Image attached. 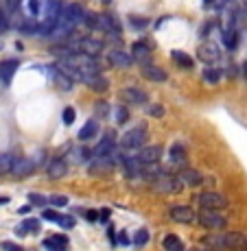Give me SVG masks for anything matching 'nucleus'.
I'll use <instances>...</instances> for the list:
<instances>
[{"mask_svg": "<svg viewBox=\"0 0 247 251\" xmlns=\"http://www.w3.org/2000/svg\"><path fill=\"white\" fill-rule=\"evenodd\" d=\"M206 249L215 251H247V234L245 231H227L221 236H203Z\"/></svg>", "mask_w": 247, "mask_h": 251, "instance_id": "nucleus-1", "label": "nucleus"}, {"mask_svg": "<svg viewBox=\"0 0 247 251\" xmlns=\"http://www.w3.org/2000/svg\"><path fill=\"white\" fill-rule=\"evenodd\" d=\"M151 186H153V190L162 192V195H177V192H182L184 183H182V179L175 175V173L168 171V173H164V175L156 177V179L151 181Z\"/></svg>", "mask_w": 247, "mask_h": 251, "instance_id": "nucleus-2", "label": "nucleus"}, {"mask_svg": "<svg viewBox=\"0 0 247 251\" xmlns=\"http://www.w3.org/2000/svg\"><path fill=\"white\" fill-rule=\"evenodd\" d=\"M195 203L199 205L201 210L219 212V210H223V207H227V205H230V201H227L223 195H219V192L206 190V192H199V195L195 197Z\"/></svg>", "mask_w": 247, "mask_h": 251, "instance_id": "nucleus-3", "label": "nucleus"}, {"mask_svg": "<svg viewBox=\"0 0 247 251\" xmlns=\"http://www.w3.org/2000/svg\"><path fill=\"white\" fill-rule=\"evenodd\" d=\"M166 216L173 221V223H182V225H191L199 221V212H195L191 205H171L166 210Z\"/></svg>", "mask_w": 247, "mask_h": 251, "instance_id": "nucleus-4", "label": "nucleus"}, {"mask_svg": "<svg viewBox=\"0 0 247 251\" xmlns=\"http://www.w3.org/2000/svg\"><path fill=\"white\" fill-rule=\"evenodd\" d=\"M147 129L144 127H134L129 129L127 133H123V138H120V149H127V151H134V149H142L144 144H147Z\"/></svg>", "mask_w": 247, "mask_h": 251, "instance_id": "nucleus-5", "label": "nucleus"}, {"mask_svg": "<svg viewBox=\"0 0 247 251\" xmlns=\"http://www.w3.org/2000/svg\"><path fill=\"white\" fill-rule=\"evenodd\" d=\"M92 151H94V157H112V153L116 151V133L112 129L105 131V136L101 138V142Z\"/></svg>", "mask_w": 247, "mask_h": 251, "instance_id": "nucleus-6", "label": "nucleus"}, {"mask_svg": "<svg viewBox=\"0 0 247 251\" xmlns=\"http://www.w3.org/2000/svg\"><path fill=\"white\" fill-rule=\"evenodd\" d=\"M197 223H199L201 227H206V229H223L225 225H227V221L219 214V212L201 210L199 212V221H197Z\"/></svg>", "mask_w": 247, "mask_h": 251, "instance_id": "nucleus-7", "label": "nucleus"}, {"mask_svg": "<svg viewBox=\"0 0 247 251\" xmlns=\"http://www.w3.org/2000/svg\"><path fill=\"white\" fill-rule=\"evenodd\" d=\"M134 157L142 166H153V164H158L162 160V147H142Z\"/></svg>", "mask_w": 247, "mask_h": 251, "instance_id": "nucleus-8", "label": "nucleus"}, {"mask_svg": "<svg viewBox=\"0 0 247 251\" xmlns=\"http://www.w3.org/2000/svg\"><path fill=\"white\" fill-rule=\"evenodd\" d=\"M103 42L101 40H94V37H81L79 42H77V48H79V52H83V55L88 57H99L101 52H103Z\"/></svg>", "mask_w": 247, "mask_h": 251, "instance_id": "nucleus-9", "label": "nucleus"}, {"mask_svg": "<svg viewBox=\"0 0 247 251\" xmlns=\"http://www.w3.org/2000/svg\"><path fill=\"white\" fill-rule=\"evenodd\" d=\"M46 173H48V177H51V179H61V177H66V173H68L66 157H53V160L48 162Z\"/></svg>", "mask_w": 247, "mask_h": 251, "instance_id": "nucleus-10", "label": "nucleus"}, {"mask_svg": "<svg viewBox=\"0 0 247 251\" xmlns=\"http://www.w3.org/2000/svg\"><path fill=\"white\" fill-rule=\"evenodd\" d=\"M108 59H110V64H112L114 68H129L132 61H134V57L127 55L123 48H114V50H110Z\"/></svg>", "mask_w": 247, "mask_h": 251, "instance_id": "nucleus-11", "label": "nucleus"}, {"mask_svg": "<svg viewBox=\"0 0 247 251\" xmlns=\"http://www.w3.org/2000/svg\"><path fill=\"white\" fill-rule=\"evenodd\" d=\"M35 166H37V164L33 162L31 157H18L16 164H13L11 175H16V177H28L31 173H35Z\"/></svg>", "mask_w": 247, "mask_h": 251, "instance_id": "nucleus-12", "label": "nucleus"}, {"mask_svg": "<svg viewBox=\"0 0 247 251\" xmlns=\"http://www.w3.org/2000/svg\"><path fill=\"white\" fill-rule=\"evenodd\" d=\"M177 177L182 179L184 186H191V188H197L203 183V177L197 168H182V171L177 173Z\"/></svg>", "mask_w": 247, "mask_h": 251, "instance_id": "nucleus-13", "label": "nucleus"}, {"mask_svg": "<svg viewBox=\"0 0 247 251\" xmlns=\"http://www.w3.org/2000/svg\"><path fill=\"white\" fill-rule=\"evenodd\" d=\"M142 76L147 81H151V83H164V81L168 79V75H166V70H162V68H158V66H153V64H147V66H142Z\"/></svg>", "mask_w": 247, "mask_h": 251, "instance_id": "nucleus-14", "label": "nucleus"}, {"mask_svg": "<svg viewBox=\"0 0 247 251\" xmlns=\"http://www.w3.org/2000/svg\"><path fill=\"white\" fill-rule=\"evenodd\" d=\"M120 99L132 105H144L147 103V92H142L138 88H123L120 90Z\"/></svg>", "mask_w": 247, "mask_h": 251, "instance_id": "nucleus-15", "label": "nucleus"}, {"mask_svg": "<svg viewBox=\"0 0 247 251\" xmlns=\"http://www.w3.org/2000/svg\"><path fill=\"white\" fill-rule=\"evenodd\" d=\"M197 57H199L203 64H215V61H219L221 52L215 44H201L199 48H197Z\"/></svg>", "mask_w": 247, "mask_h": 251, "instance_id": "nucleus-16", "label": "nucleus"}, {"mask_svg": "<svg viewBox=\"0 0 247 251\" xmlns=\"http://www.w3.org/2000/svg\"><path fill=\"white\" fill-rule=\"evenodd\" d=\"M132 57L136 61H140L142 66L151 64V48H149L147 44H140V42H136V44L132 46Z\"/></svg>", "mask_w": 247, "mask_h": 251, "instance_id": "nucleus-17", "label": "nucleus"}, {"mask_svg": "<svg viewBox=\"0 0 247 251\" xmlns=\"http://www.w3.org/2000/svg\"><path fill=\"white\" fill-rule=\"evenodd\" d=\"M44 249L46 251H66L68 249V238L64 234H53L44 240Z\"/></svg>", "mask_w": 247, "mask_h": 251, "instance_id": "nucleus-18", "label": "nucleus"}, {"mask_svg": "<svg viewBox=\"0 0 247 251\" xmlns=\"http://www.w3.org/2000/svg\"><path fill=\"white\" fill-rule=\"evenodd\" d=\"M18 66H20V64H18L16 59H7V61H2V64H0V81H2L4 85L11 83V79H13V75H16Z\"/></svg>", "mask_w": 247, "mask_h": 251, "instance_id": "nucleus-19", "label": "nucleus"}, {"mask_svg": "<svg viewBox=\"0 0 247 251\" xmlns=\"http://www.w3.org/2000/svg\"><path fill=\"white\" fill-rule=\"evenodd\" d=\"M85 83V88H90V90H94V92H105L108 90V79L105 76H101V75H88V76H83L81 79Z\"/></svg>", "mask_w": 247, "mask_h": 251, "instance_id": "nucleus-20", "label": "nucleus"}, {"mask_svg": "<svg viewBox=\"0 0 247 251\" xmlns=\"http://www.w3.org/2000/svg\"><path fill=\"white\" fill-rule=\"evenodd\" d=\"M112 171H114L112 157H96L94 164L90 166V173H94V175H103V173H112Z\"/></svg>", "mask_w": 247, "mask_h": 251, "instance_id": "nucleus-21", "label": "nucleus"}, {"mask_svg": "<svg viewBox=\"0 0 247 251\" xmlns=\"http://www.w3.org/2000/svg\"><path fill=\"white\" fill-rule=\"evenodd\" d=\"M99 131H101L99 120L92 118V120H88V123L83 125V127H81V131H79V140H81V142H85V140H92V138H94Z\"/></svg>", "mask_w": 247, "mask_h": 251, "instance_id": "nucleus-22", "label": "nucleus"}, {"mask_svg": "<svg viewBox=\"0 0 247 251\" xmlns=\"http://www.w3.org/2000/svg\"><path fill=\"white\" fill-rule=\"evenodd\" d=\"M162 247H164V251H184V249H186V247H184V240L177 234H166V236H164Z\"/></svg>", "mask_w": 247, "mask_h": 251, "instance_id": "nucleus-23", "label": "nucleus"}, {"mask_svg": "<svg viewBox=\"0 0 247 251\" xmlns=\"http://www.w3.org/2000/svg\"><path fill=\"white\" fill-rule=\"evenodd\" d=\"M16 160H18V157L13 155V153H0V175H7V173H11Z\"/></svg>", "mask_w": 247, "mask_h": 251, "instance_id": "nucleus-24", "label": "nucleus"}, {"mask_svg": "<svg viewBox=\"0 0 247 251\" xmlns=\"http://www.w3.org/2000/svg\"><path fill=\"white\" fill-rule=\"evenodd\" d=\"M171 57H173V61H175V64H180L182 68H192V57L191 55H186V52H182V50H173L171 52Z\"/></svg>", "mask_w": 247, "mask_h": 251, "instance_id": "nucleus-25", "label": "nucleus"}, {"mask_svg": "<svg viewBox=\"0 0 247 251\" xmlns=\"http://www.w3.org/2000/svg\"><path fill=\"white\" fill-rule=\"evenodd\" d=\"M221 76H223V72H221L219 68H206L203 70V81L210 85H217L221 81Z\"/></svg>", "mask_w": 247, "mask_h": 251, "instance_id": "nucleus-26", "label": "nucleus"}, {"mask_svg": "<svg viewBox=\"0 0 247 251\" xmlns=\"http://www.w3.org/2000/svg\"><path fill=\"white\" fill-rule=\"evenodd\" d=\"M42 223L37 219H27L24 223L20 225V229H16V234H28V231H40Z\"/></svg>", "mask_w": 247, "mask_h": 251, "instance_id": "nucleus-27", "label": "nucleus"}, {"mask_svg": "<svg viewBox=\"0 0 247 251\" xmlns=\"http://www.w3.org/2000/svg\"><path fill=\"white\" fill-rule=\"evenodd\" d=\"M223 44L230 48V50H234L236 44H239V33L236 31H223Z\"/></svg>", "mask_w": 247, "mask_h": 251, "instance_id": "nucleus-28", "label": "nucleus"}, {"mask_svg": "<svg viewBox=\"0 0 247 251\" xmlns=\"http://www.w3.org/2000/svg\"><path fill=\"white\" fill-rule=\"evenodd\" d=\"M132 243L136 245V247H144V245H147L149 243V231L147 229H138V231H136V234H134V240H132Z\"/></svg>", "mask_w": 247, "mask_h": 251, "instance_id": "nucleus-29", "label": "nucleus"}, {"mask_svg": "<svg viewBox=\"0 0 247 251\" xmlns=\"http://www.w3.org/2000/svg\"><path fill=\"white\" fill-rule=\"evenodd\" d=\"M75 216H70V214H59V219H57V225L59 227H64V229H72L75 227Z\"/></svg>", "mask_w": 247, "mask_h": 251, "instance_id": "nucleus-30", "label": "nucleus"}, {"mask_svg": "<svg viewBox=\"0 0 247 251\" xmlns=\"http://www.w3.org/2000/svg\"><path fill=\"white\" fill-rule=\"evenodd\" d=\"M48 203L53 207H66L68 205V197L66 195H51L48 197Z\"/></svg>", "mask_w": 247, "mask_h": 251, "instance_id": "nucleus-31", "label": "nucleus"}, {"mask_svg": "<svg viewBox=\"0 0 247 251\" xmlns=\"http://www.w3.org/2000/svg\"><path fill=\"white\" fill-rule=\"evenodd\" d=\"M171 160L175 164H184V162H186V153H184L182 147H173L171 149Z\"/></svg>", "mask_w": 247, "mask_h": 251, "instance_id": "nucleus-32", "label": "nucleus"}, {"mask_svg": "<svg viewBox=\"0 0 247 251\" xmlns=\"http://www.w3.org/2000/svg\"><path fill=\"white\" fill-rule=\"evenodd\" d=\"M108 112H110V105L105 103V100H99V103L94 105V116H96V118H105Z\"/></svg>", "mask_w": 247, "mask_h": 251, "instance_id": "nucleus-33", "label": "nucleus"}, {"mask_svg": "<svg viewBox=\"0 0 247 251\" xmlns=\"http://www.w3.org/2000/svg\"><path fill=\"white\" fill-rule=\"evenodd\" d=\"M28 201H31V205H46L48 203V197H44V195H37V192H31L28 195Z\"/></svg>", "mask_w": 247, "mask_h": 251, "instance_id": "nucleus-34", "label": "nucleus"}, {"mask_svg": "<svg viewBox=\"0 0 247 251\" xmlns=\"http://www.w3.org/2000/svg\"><path fill=\"white\" fill-rule=\"evenodd\" d=\"M127 120H129V112H127V107L118 105V107H116V123L123 125V123H127Z\"/></svg>", "mask_w": 247, "mask_h": 251, "instance_id": "nucleus-35", "label": "nucleus"}, {"mask_svg": "<svg viewBox=\"0 0 247 251\" xmlns=\"http://www.w3.org/2000/svg\"><path fill=\"white\" fill-rule=\"evenodd\" d=\"M42 219H46V221H53V223H57V219H59V212H57V210H51V207H46V210L42 212Z\"/></svg>", "mask_w": 247, "mask_h": 251, "instance_id": "nucleus-36", "label": "nucleus"}, {"mask_svg": "<svg viewBox=\"0 0 247 251\" xmlns=\"http://www.w3.org/2000/svg\"><path fill=\"white\" fill-rule=\"evenodd\" d=\"M40 11H42V2H40V0H28V13H31V16H37Z\"/></svg>", "mask_w": 247, "mask_h": 251, "instance_id": "nucleus-37", "label": "nucleus"}, {"mask_svg": "<svg viewBox=\"0 0 247 251\" xmlns=\"http://www.w3.org/2000/svg\"><path fill=\"white\" fill-rule=\"evenodd\" d=\"M149 116H153V118H162L164 107L162 105H149Z\"/></svg>", "mask_w": 247, "mask_h": 251, "instance_id": "nucleus-38", "label": "nucleus"}, {"mask_svg": "<svg viewBox=\"0 0 247 251\" xmlns=\"http://www.w3.org/2000/svg\"><path fill=\"white\" fill-rule=\"evenodd\" d=\"M75 116H77L75 107H66L64 109V123L66 125H72V123H75Z\"/></svg>", "mask_w": 247, "mask_h": 251, "instance_id": "nucleus-39", "label": "nucleus"}, {"mask_svg": "<svg viewBox=\"0 0 247 251\" xmlns=\"http://www.w3.org/2000/svg\"><path fill=\"white\" fill-rule=\"evenodd\" d=\"M227 2H230V0H210V7L217 9V11H223L227 7Z\"/></svg>", "mask_w": 247, "mask_h": 251, "instance_id": "nucleus-40", "label": "nucleus"}, {"mask_svg": "<svg viewBox=\"0 0 247 251\" xmlns=\"http://www.w3.org/2000/svg\"><path fill=\"white\" fill-rule=\"evenodd\" d=\"M99 216H101V212H96V210H85V219H88L90 223H96V221H99Z\"/></svg>", "mask_w": 247, "mask_h": 251, "instance_id": "nucleus-41", "label": "nucleus"}, {"mask_svg": "<svg viewBox=\"0 0 247 251\" xmlns=\"http://www.w3.org/2000/svg\"><path fill=\"white\" fill-rule=\"evenodd\" d=\"M129 22H132L134 24V26H147V18H138V16H132V18H129Z\"/></svg>", "mask_w": 247, "mask_h": 251, "instance_id": "nucleus-42", "label": "nucleus"}, {"mask_svg": "<svg viewBox=\"0 0 247 251\" xmlns=\"http://www.w3.org/2000/svg\"><path fill=\"white\" fill-rule=\"evenodd\" d=\"M118 243L120 245H129V243H132V240H129V236H127V231H120V234H118Z\"/></svg>", "mask_w": 247, "mask_h": 251, "instance_id": "nucleus-43", "label": "nucleus"}, {"mask_svg": "<svg viewBox=\"0 0 247 251\" xmlns=\"http://www.w3.org/2000/svg\"><path fill=\"white\" fill-rule=\"evenodd\" d=\"M2 249H4V251H16L18 245H13V243H2Z\"/></svg>", "mask_w": 247, "mask_h": 251, "instance_id": "nucleus-44", "label": "nucleus"}, {"mask_svg": "<svg viewBox=\"0 0 247 251\" xmlns=\"http://www.w3.org/2000/svg\"><path fill=\"white\" fill-rule=\"evenodd\" d=\"M2 31H7V18L0 13V33H2Z\"/></svg>", "mask_w": 247, "mask_h": 251, "instance_id": "nucleus-45", "label": "nucleus"}, {"mask_svg": "<svg viewBox=\"0 0 247 251\" xmlns=\"http://www.w3.org/2000/svg\"><path fill=\"white\" fill-rule=\"evenodd\" d=\"M108 219H110V210H101V223H105Z\"/></svg>", "mask_w": 247, "mask_h": 251, "instance_id": "nucleus-46", "label": "nucleus"}, {"mask_svg": "<svg viewBox=\"0 0 247 251\" xmlns=\"http://www.w3.org/2000/svg\"><path fill=\"white\" fill-rule=\"evenodd\" d=\"M243 75H245V79H247V61L243 64Z\"/></svg>", "mask_w": 247, "mask_h": 251, "instance_id": "nucleus-47", "label": "nucleus"}, {"mask_svg": "<svg viewBox=\"0 0 247 251\" xmlns=\"http://www.w3.org/2000/svg\"><path fill=\"white\" fill-rule=\"evenodd\" d=\"M192 251H215V249H192Z\"/></svg>", "mask_w": 247, "mask_h": 251, "instance_id": "nucleus-48", "label": "nucleus"}, {"mask_svg": "<svg viewBox=\"0 0 247 251\" xmlns=\"http://www.w3.org/2000/svg\"><path fill=\"white\" fill-rule=\"evenodd\" d=\"M203 2H206V4H210V0H203Z\"/></svg>", "mask_w": 247, "mask_h": 251, "instance_id": "nucleus-49", "label": "nucleus"}, {"mask_svg": "<svg viewBox=\"0 0 247 251\" xmlns=\"http://www.w3.org/2000/svg\"><path fill=\"white\" fill-rule=\"evenodd\" d=\"M16 251H22V249H20V247H18V249H16Z\"/></svg>", "mask_w": 247, "mask_h": 251, "instance_id": "nucleus-50", "label": "nucleus"}]
</instances>
